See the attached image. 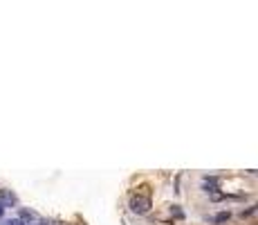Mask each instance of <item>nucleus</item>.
I'll use <instances>...</instances> for the list:
<instances>
[{
    "label": "nucleus",
    "instance_id": "7ed1b4c3",
    "mask_svg": "<svg viewBox=\"0 0 258 225\" xmlns=\"http://www.w3.org/2000/svg\"><path fill=\"white\" fill-rule=\"evenodd\" d=\"M20 221H23V225H27V223H32V221H36V214L32 210H20V216H18Z\"/></svg>",
    "mask_w": 258,
    "mask_h": 225
},
{
    "label": "nucleus",
    "instance_id": "20e7f679",
    "mask_svg": "<svg viewBox=\"0 0 258 225\" xmlns=\"http://www.w3.org/2000/svg\"><path fill=\"white\" fill-rule=\"evenodd\" d=\"M2 225H23V221L20 219H5V223Z\"/></svg>",
    "mask_w": 258,
    "mask_h": 225
},
{
    "label": "nucleus",
    "instance_id": "f03ea898",
    "mask_svg": "<svg viewBox=\"0 0 258 225\" xmlns=\"http://www.w3.org/2000/svg\"><path fill=\"white\" fill-rule=\"evenodd\" d=\"M16 203H18V198H16V194L14 191H9V189H0V205L5 207H14Z\"/></svg>",
    "mask_w": 258,
    "mask_h": 225
},
{
    "label": "nucleus",
    "instance_id": "f257e3e1",
    "mask_svg": "<svg viewBox=\"0 0 258 225\" xmlns=\"http://www.w3.org/2000/svg\"><path fill=\"white\" fill-rule=\"evenodd\" d=\"M130 210L137 212V214H146V212L151 210V201H148V198H141V196H132Z\"/></svg>",
    "mask_w": 258,
    "mask_h": 225
},
{
    "label": "nucleus",
    "instance_id": "39448f33",
    "mask_svg": "<svg viewBox=\"0 0 258 225\" xmlns=\"http://www.w3.org/2000/svg\"><path fill=\"white\" fill-rule=\"evenodd\" d=\"M2 216H5V207L0 205V219H2Z\"/></svg>",
    "mask_w": 258,
    "mask_h": 225
}]
</instances>
